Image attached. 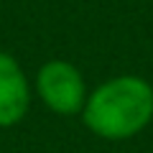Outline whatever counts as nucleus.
<instances>
[{"label":"nucleus","instance_id":"1","mask_svg":"<svg viewBox=\"0 0 153 153\" xmlns=\"http://www.w3.org/2000/svg\"><path fill=\"white\" fill-rule=\"evenodd\" d=\"M82 120L89 133L105 140H128L153 120V87L138 74H120L87 94Z\"/></svg>","mask_w":153,"mask_h":153},{"label":"nucleus","instance_id":"3","mask_svg":"<svg viewBox=\"0 0 153 153\" xmlns=\"http://www.w3.org/2000/svg\"><path fill=\"white\" fill-rule=\"evenodd\" d=\"M31 82L16 56L0 51V128H13L28 115Z\"/></svg>","mask_w":153,"mask_h":153},{"label":"nucleus","instance_id":"2","mask_svg":"<svg viewBox=\"0 0 153 153\" xmlns=\"http://www.w3.org/2000/svg\"><path fill=\"white\" fill-rule=\"evenodd\" d=\"M33 92L38 100L56 115H82V107L87 102V79L66 59L44 61L33 79Z\"/></svg>","mask_w":153,"mask_h":153}]
</instances>
